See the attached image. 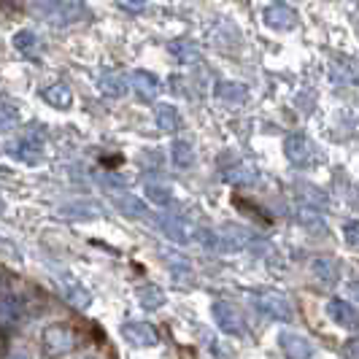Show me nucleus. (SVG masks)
Wrapping results in <instances>:
<instances>
[{
  "label": "nucleus",
  "instance_id": "1",
  "mask_svg": "<svg viewBox=\"0 0 359 359\" xmlns=\"http://www.w3.org/2000/svg\"><path fill=\"white\" fill-rule=\"evenodd\" d=\"M79 346H81V335L65 322H54L43 327V332H41V354L46 359L68 357Z\"/></svg>",
  "mask_w": 359,
  "mask_h": 359
},
{
  "label": "nucleus",
  "instance_id": "2",
  "mask_svg": "<svg viewBox=\"0 0 359 359\" xmlns=\"http://www.w3.org/2000/svg\"><path fill=\"white\" fill-rule=\"evenodd\" d=\"M252 303L265 316L276 319V322H292V316H294L289 297L281 294V292H276V289H257V292H252Z\"/></svg>",
  "mask_w": 359,
  "mask_h": 359
},
{
  "label": "nucleus",
  "instance_id": "3",
  "mask_svg": "<svg viewBox=\"0 0 359 359\" xmlns=\"http://www.w3.org/2000/svg\"><path fill=\"white\" fill-rule=\"evenodd\" d=\"M211 313H214V322L219 324L222 332H227V335H243V332H246V319H243L241 308L233 306V303L216 300L214 308H211Z\"/></svg>",
  "mask_w": 359,
  "mask_h": 359
},
{
  "label": "nucleus",
  "instance_id": "4",
  "mask_svg": "<svg viewBox=\"0 0 359 359\" xmlns=\"http://www.w3.org/2000/svg\"><path fill=\"white\" fill-rule=\"evenodd\" d=\"M214 252H241L252 241V233L241 224H224V227L214 230Z\"/></svg>",
  "mask_w": 359,
  "mask_h": 359
},
{
  "label": "nucleus",
  "instance_id": "5",
  "mask_svg": "<svg viewBox=\"0 0 359 359\" xmlns=\"http://www.w3.org/2000/svg\"><path fill=\"white\" fill-rule=\"evenodd\" d=\"M8 154L11 157H17L19 162H27V165H33L43 157V138L38 135L36 130H30V133H25L22 138H19L17 144L8 146Z\"/></svg>",
  "mask_w": 359,
  "mask_h": 359
},
{
  "label": "nucleus",
  "instance_id": "6",
  "mask_svg": "<svg viewBox=\"0 0 359 359\" xmlns=\"http://www.w3.org/2000/svg\"><path fill=\"white\" fill-rule=\"evenodd\" d=\"M284 154H287V160L292 165L306 168V165L316 160V146L311 144V138L297 133V135H289L287 141H284Z\"/></svg>",
  "mask_w": 359,
  "mask_h": 359
},
{
  "label": "nucleus",
  "instance_id": "7",
  "mask_svg": "<svg viewBox=\"0 0 359 359\" xmlns=\"http://www.w3.org/2000/svg\"><path fill=\"white\" fill-rule=\"evenodd\" d=\"M38 11L49 14V19L57 25H71L87 14V8L81 3H46V6H38Z\"/></svg>",
  "mask_w": 359,
  "mask_h": 359
},
{
  "label": "nucleus",
  "instance_id": "8",
  "mask_svg": "<svg viewBox=\"0 0 359 359\" xmlns=\"http://www.w3.org/2000/svg\"><path fill=\"white\" fill-rule=\"evenodd\" d=\"M311 273L319 278V284L335 287V284L341 281V262H338L335 257H330V254H319V257H313V262H311Z\"/></svg>",
  "mask_w": 359,
  "mask_h": 359
},
{
  "label": "nucleus",
  "instance_id": "9",
  "mask_svg": "<svg viewBox=\"0 0 359 359\" xmlns=\"http://www.w3.org/2000/svg\"><path fill=\"white\" fill-rule=\"evenodd\" d=\"M327 316L338 327H346V330H357L359 327V311L348 300H341V297L327 303Z\"/></svg>",
  "mask_w": 359,
  "mask_h": 359
},
{
  "label": "nucleus",
  "instance_id": "10",
  "mask_svg": "<svg viewBox=\"0 0 359 359\" xmlns=\"http://www.w3.org/2000/svg\"><path fill=\"white\" fill-rule=\"evenodd\" d=\"M54 284H57L60 294H62V297H65L71 306L87 308L92 303V294L84 287H81V284H79L73 276H60V278H54Z\"/></svg>",
  "mask_w": 359,
  "mask_h": 359
},
{
  "label": "nucleus",
  "instance_id": "11",
  "mask_svg": "<svg viewBox=\"0 0 359 359\" xmlns=\"http://www.w3.org/2000/svg\"><path fill=\"white\" fill-rule=\"evenodd\" d=\"M127 81H130L127 87H133V90L138 92V97H141V100H146V103H154V100H157V92H160V79H157L154 73L133 71Z\"/></svg>",
  "mask_w": 359,
  "mask_h": 359
},
{
  "label": "nucleus",
  "instance_id": "12",
  "mask_svg": "<svg viewBox=\"0 0 359 359\" xmlns=\"http://www.w3.org/2000/svg\"><path fill=\"white\" fill-rule=\"evenodd\" d=\"M262 17H265V25H270L273 30H294L297 27V14L287 3H273L265 8Z\"/></svg>",
  "mask_w": 359,
  "mask_h": 359
},
{
  "label": "nucleus",
  "instance_id": "13",
  "mask_svg": "<svg viewBox=\"0 0 359 359\" xmlns=\"http://www.w3.org/2000/svg\"><path fill=\"white\" fill-rule=\"evenodd\" d=\"M122 335H125L127 343L141 346V348L157 346V332H154L151 324H146V322H125L122 324Z\"/></svg>",
  "mask_w": 359,
  "mask_h": 359
},
{
  "label": "nucleus",
  "instance_id": "14",
  "mask_svg": "<svg viewBox=\"0 0 359 359\" xmlns=\"http://www.w3.org/2000/svg\"><path fill=\"white\" fill-rule=\"evenodd\" d=\"M278 346L287 354V359H311V354H313L311 343L303 335H294V332H281L278 335Z\"/></svg>",
  "mask_w": 359,
  "mask_h": 359
},
{
  "label": "nucleus",
  "instance_id": "15",
  "mask_svg": "<svg viewBox=\"0 0 359 359\" xmlns=\"http://www.w3.org/2000/svg\"><path fill=\"white\" fill-rule=\"evenodd\" d=\"M154 224L160 227L162 233L168 235L170 241H176V243H189V235H192V230L181 222L179 216H170V214H160L157 219H154Z\"/></svg>",
  "mask_w": 359,
  "mask_h": 359
},
{
  "label": "nucleus",
  "instance_id": "16",
  "mask_svg": "<svg viewBox=\"0 0 359 359\" xmlns=\"http://www.w3.org/2000/svg\"><path fill=\"white\" fill-rule=\"evenodd\" d=\"M114 205H116L119 214L133 216V219H146L149 216V205L138 195H130V192H116L114 195Z\"/></svg>",
  "mask_w": 359,
  "mask_h": 359
},
{
  "label": "nucleus",
  "instance_id": "17",
  "mask_svg": "<svg viewBox=\"0 0 359 359\" xmlns=\"http://www.w3.org/2000/svg\"><path fill=\"white\" fill-rule=\"evenodd\" d=\"M222 179L227 184H238V187H246V184H254L257 181V170L246 162H235L230 168L222 170Z\"/></svg>",
  "mask_w": 359,
  "mask_h": 359
},
{
  "label": "nucleus",
  "instance_id": "18",
  "mask_svg": "<svg viewBox=\"0 0 359 359\" xmlns=\"http://www.w3.org/2000/svg\"><path fill=\"white\" fill-rule=\"evenodd\" d=\"M154 122H157V127L165 130V133H173V130L181 127V116H179V111H176V106H170V103H157V106H154Z\"/></svg>",
  "mask_w": 359,
  "mask_h": 359
},
{
  "label": "nucleus",
  "instance_id": "19",
  "mask_svg": "<svg viewBox=\"0 0 359 359\" xmlns=\"http://www.w3.org/2000/svg\"><path fill=\"white\" fill-rule=\"evenodd\" d=\"M135 297H138V303L141 308L146 311H157V308L165 306V292L160 287H154V284H146V287H138L135 292Z\"/></svg>",
  "mask_w": 359,
  "mask_h": 359
},
{
  "label": "nucleus",
  "instance_id": "20",
  "mask_svg": "<svg viewBox=\"0 0 359 359\" xmlns=\"http://www.w3.org/2000/svg\"><path fill=\"white\" fill-rule=\"evenodd\" d=\"M170 160H173L176 168L187 170V168L195 165V149L187 144V141H173V146H170Z\"/></svg>",
  "mask_w": 359,
  "mask_h": 359
},
{
  "label": "nucleus",
  "instance_id": "21",
  "mask_svg": "<svg viewBox=\"0 0 359 359\" xmlns=\"http://www.w3.org/2000/svg\"><path fill=\"white\" fill-rule=\"evenodd\" d=\"M41 95H43V100L54 108H68L71 106V100H73L71 90H68L65 84H52V87H46Z\"/></svg>",
  "mask_w": 359,
  "mask_h": 359
},
{
  "label": "nucleus",
  "instance_id": "22",
  "mask_svg": "<svg viewBox=\"0 0 359 359\" xmlns=\"http://www.w3.org/2000/svg\"><path fill=\"white\" fill-rule=\"evenodd\" d=\"M100 90L106 92V95H111V97H122L127 92V79L119 76V73H106L100 79Z\"/></svg>",
  "mask_w": 359,
  "mask_h": 359
},
{
  "label": "nucleus",
  "instance_id": "23",
  "mask_svg": "<svg viewBox=\"0 0 359 359\" xmlns=\"http://www.w3.org/2000/svg\"><path fill=\"white\" fill-rule=\"evenodd\" d=\"M216 95H219L222 100L233 103V106H238V103H243V100H246V90H243L241 84H222V87L216 90Z\"/></svg>",
  "mask_w": 359,
  "mask_h": 359
},
{
  "label": "nucleus",
  "instance_id": "24",
  "mask_svg": "<svg viewBox=\"0 0 359 359\" xmlns=\"http://www.w3.org/2000/svg\"><path fill=\"white\" fill-rule=\"evenodd\" d=\"M146 198L151 200L154 205H162V208L173 203V195H170V189H168V187H160V184H149V187H146Z\"/></svg>",
  "mask_w": 359,
  "mask_h": 359
},
{
  "label": "nucleus",
  "instance_id": "25",
  "mask_svg": "<svg viewBox=\"0 0 359 359\" xmlns=\"http://www.w3.org/2000/svg\"><path fill=\"white\" fill-rule=\"evenodd\" d=\"M17 49L25 54H33L38 49V38L36 33H30V30H22L17 33Z\"/></svg>",
  "mask_w": 359,
  "mask_h": 359
},
{
  "label": "nucleus",
  "instance_id": "26",
  "mask_svg": "<svg viewBox=\"0 0 359 359\" xmlns=\"http://www.w3.org/2000/svg\"><path fill=\"white\" fill-rule=\"evenodd\" d=\"M17 111L8 106V103H0V130H8V127L17 125Z\"/></svg>",
  "mask_w": 359,
  "mask_h": 359
},
{
  "label": "nucleus",
  "instance_id": "27",
  "mask_svg": "<svg viewBox=\"0 0 359 359\" xmlns=\"http://www.w3.org/2000/svg\"><path fill=\"white\" fill-rule=\"evenodd\" d=\"M343 235H346V243L359 249V222H346L343 224Z\"/></svg>",
  "mask_w": 359,
  "mask_h": 359
},
{
  "label": "nucleus",
  "instance_id": "28",
  "mask_svg": "<svg viewBox=\"0 0 359 359\" xmlns=\"http://www.w3.org/2000/svg\"><path fill=\"white\" fill-rule=\"evenodd\" d=\"M119 8L130 11V14H138V11H144V3H119Z\"/></svg>",
  "mask_w": 359,
  "mask_h": 359
},
{
  "label": "nucleus",
  "instance_id": "29",
  "mask_svg": "<svg viewBox=\"0 0 359 359\" xmlns=\"http://www.w3.org/2000/svg\"><path fill=\"white\" fill-rule=\"evenodd\" d=\"M348 292L354 294V300H359V281H351V284H348Z\"/></svg>",
  "mask_w": 359,
  "mask_h": 359
},
{
  "label": "nucleus",
  "instance_id": "30",
  "mask_svg": "<svg viewBox=\"0 0 359 359\" xmlns=\"http://www.w3.org/2000/svg\"><path fill=\"white\" fill-rule=\"evenodd\" d=\"M6 359H27V357H25V354H19V351H17V354H8Z\"/></svg>",
  "mask_w": 359,
  "mask_h": 359
},
{
  "label": "nucleus",
  "instance_id": "31",
  "mask_svg": "<svg viewBox=\"0 0 359 359\" xmlns=\"http://www.w3.org/2000/svg\"><path fill=\"white\" fill-rule=\"evenodd\" d=\"M79 359H100L97 354H84V357H79Z\"/></svg>",
  "mask_w": 359,
  "mask_h": 359
}]
</instances>
